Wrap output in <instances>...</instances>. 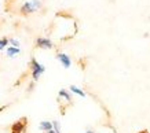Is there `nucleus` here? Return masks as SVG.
<instances>
[{"label": "nucleus", "instance_id": "obj_1", "mask_svg": "<svg viewBox=\"0 0 150 133\" xmlns=\"http://www.w3.org/2000/svg\"><path fill=\"white\" fill-rule=\"evenodd\" d=\"M41 8V1L40 0H29V1H25L21 7V13L25 15L32 14L35 11Z\"/></svg>", "mask_w": 150, "mask_h": 133}, {"label": "nucleus", "instance_id": "obj_2", "mask_svg": "<svg viewBox=\"0 0 150 133\" xmlns=\"http://www.w3.org/2000/svg\"><path fill=\"white\" fill-rule=\"evenodd\" d=\"M30 69H32V77L35 81H37V80L41 77V74L46 71V67L41 63H39L36 59L30 60Z\"/></svg>", "mask_w": 150, "mask_h": 133}, {"label": "nucleus", "instance_id": "obj_3", "mask_svg": "<svg viewBox=\"0 0 150 133\" xmlns=\"http://www.w3.org/2000/svg\"><path fill=\"white\" fill-rule=\"evenodd\" d=\"M36 46L39 47V48H41V50H51V48L54 47V44H52V41H51L50 38H47V37H39L36 40Z\"/></svg>", "mask_w": 150, "mask_h": 133}, {"label": "nucleus", "instance_id": "obj_4", "mask_svg": "<svg viewBox=\"0 0 150 133\" xmlns=\"http://www.w3.org/2000/svg\"><path fill=\"white\" fill-rule=\"evenodd\" d=\"M57 59L61 62V64L64 66L65 69H69V67L72 66V59H70V56L66 55V54H62V52L58 54V55H57Z\"/></svg>", "mask_w": 150, "mask_h": 133}, {"label": "nucleus", "instance_id": "obj_5", "mask_svg": "<svg viewBox=\"0 0 150 133\" xmlns=\"http://www.w3.org/2000/svg\"><path fill=\"white\" fill-rule=\"evenodd\" d=\"M25 119H21L11 126V133H23L25 132Z\"/></svg>", "mask_w": 150, "mask_h": 133}, {"label": "nucleus", "instance_id": "obj_6", "mask_svg": "<svg viewBox=\"0 0 150 133\" xmlns=\"http://www.w3.org/2000/svg\"><path fill=\"white\" fill-rule=\"evenodd\" d=\"M39 129H40L41 132L52 130V122H50V121H41L40 125H39Z\"/></svg>", "mask_w": 150, "mask_h": 133}, {"label": "nucleus", "instance_id": "obj_7", "mask_svg": "<svg viewBox=\"0 0 150 133\" xmlns=\"http://www.w3.org/2000/svg\"><path fill=\"white\" fill-rule=\"evenodd\" d=\"M19 52H21V50H19L18 47H13V46L7 47V50H6V54H7V56H10V58L18 55Z\"/></svg>", "mask_w": 150, "mask_h": 133}, {"label": "nucleus", "instance_id": "obj_8", "mask_svg": "<svg viewBox=\"0 0 150 133\" xmlns=\"http://www.w3.org/2000/svg\"><path fill=\"white\" fill-rule=\"evenodd\" d=\"M70 91L73 92V93H76V95H79V96L81 97H86V92L81 91L79 87H76V85H70Z\"/></svg>", "mask_w": 150, "mask_h": 133}, {"label": "nucleus", "instance_id": "obj_9", "mask_svg": "<svg viewBox=\"0 0 150 133\" xmlns=\"http://www.w3.org/2000/svg\"><path fill=\"white\" fill-rule=\"evenodd\" d=\"M59 96L64 97L65 100H68V102L72 100V96H70V93H69V92H66L65 89H61V91H59Z\"/></svg>", "mask_w": 150, "mask_h": 133}, {"label": "nucleus", "instance_id": "obj_10", "mask_svg": "<svg viewBox=\"0 0 150 133\" xmlns=\"http://www.w3.org/2000/svg\"><path fill=\"white\" fill-rule=\"evenodd\" d=\"M52 130L57 133H61V125L58 121H52Z\"/></svg>", "mask_w": 150, "mask_h": 133}, {"label": "nucleus", "instance_id": "obj_11", "mask_svg": "<svg viewBox=\"0 0 150 133\" xmlns=\"http://www.w3.org/2000/svg\"><path fill=\"white\" fill-rule=\"evenodd\" d=\"M6 46H8V38H0V51L1 50H4Z\"/></svg>", "mask_w": 150, "mask_h": 133}, {"label": "nucleus", "instance_id": "obj_12", "mask_svg": "<svg viewBox=\"0 0 150 133\" xmlns=\"http://www.w3.org/2000/svg\"><path fill=\"white\" fill-rule=\"evenodd\" d=\"M8 44H11L13 47H18L19 48V41L17 38H8Z\"/></svg>", "mask_w": 150, "mask_h": 133}, {"label": "nucleus", "instance_id": "obj_13", "mask_svg": "<svg viewBox=\"0 0 150 133\" xmlns=\"http://www.w3.org/2000/svg\"><path fill=\"white\" fill-rule=\"evenodd\" d=\"M47 133H57V132H54V130H48Z\"/></svg>", "mask_w": 150, "mask_h": 133}, {"label": "nucleus", "instance_id": "obj_14", "mask_svg": "<svg viewBox=\"0 0 150 133\" xmlns=\"http://www.w3.org/2000/svg\"><path fill=\"white\" fill-rule=\"evenodd\" d=\"M86 133H94V132H92V130H87Z\"/></svg>", "mask_w": 150, "mask_h": 133}]
</instances>
